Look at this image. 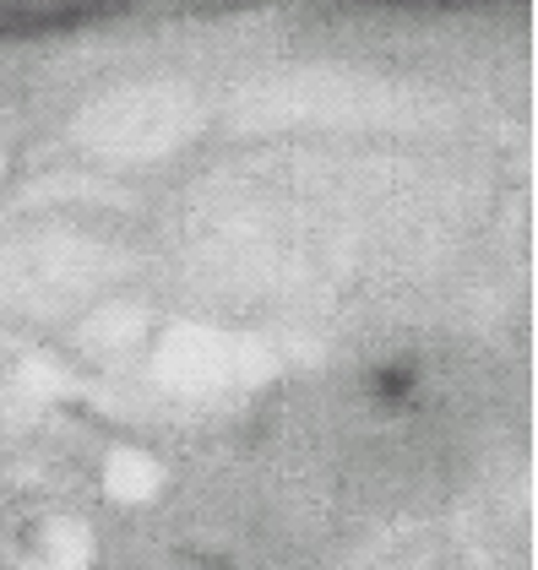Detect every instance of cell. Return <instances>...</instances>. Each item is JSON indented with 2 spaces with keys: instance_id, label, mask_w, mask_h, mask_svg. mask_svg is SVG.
Here are the masks:
<instances>
[{
  "instance_id": "obj_1",
  "label": "cell",
  "mask_w": 538,
  "mask_h": 570,
  "mask_svg": "<svg viewBox=\"0 0 538 570\" xmlns=\"http://www.w3.org/2000/svg\"><path fill=\"white\" fill-rule=\"evenodd\" d=\"M413 392H419V381H413V370H408V364H381V370L370 375V396H375V402H387V407L413 402Z\"/></svg>"
}]
</instances>
